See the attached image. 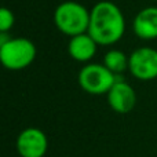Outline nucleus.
Listing matches in <instances>:
<instances>
[{"label":"nucleus","mask_w":157,"mask_h":157,"mask_svg":"<svg viewBox=\"0 0 157 157\" xmlns=\"http://www.w3.org/2000/svg\"><path fill=\"white\" fill-rule=\"evenodd\" d=\"M128 63H130V57H127L121 50H109L103 57V65L116 76H120L123 72L127 71Z\"/></svg>","instance_id":"10"},{"label":"nucleus","mask_w":157,"mask_h":157,"mask_svg":"<svg viewBox=\"0 0 157 157\" xmlns=\"http://www.w3.org/2000/svg\"><path fill=\"white\" fill-rule=\"evenodd\" d=\"M37 50L32 40L26 37H10L0 44V61L8 71H22L32 65Z\"/></svg>","instance_id":"3"},{"label":"nucleus","mask_w":157,"mask_h":157,"mask_svg":"<svg viewBox=\"0 0 157 157\" xmlns=\"http://www.w3.org/2000/svg\"><path fill=\"white\" fill-rule=\"evenodd\" d=\"M78 84L91 95L108 94L116 83L117 76L112 73L103 63H87L78 72Z\"/></svg>","instance_id":"4"},{"label":"nucleus","mask_w":157,"mask_h":157,"mask_svg":"<svg viewBox=\"0 0 157 157\" xmlns=\"http://www.w3.org/2000/svg\"><path fill=\"white\" fill-rule=\"evenodd\" d=\"M106 97H108L109 106L116 113L125 114L135 108V103H136L135 90L125 80L119 78V76H117V80L113 84V87L106 94Z\"/></svg>","instance_id":"7"},{"label":"nucleus","mask_w":157,"mask_h":157,"mask_svg":"<svg viewBox=\"0 0 157 157\" xmlns=\"http://www.w3.org/2000/svg\"><path fill=\"white\" fill-rule=\"evenodd\" d=\"M15 24V17L13 11L7 7L0 10V33H7Z\"/></svg>","instance_id":"11"},{"label":"nucleus","mask_w":157,"mask_h":157,"mask_svg":"<svg viewBox=\"0 0 157 157\" xmlns=\"http://www.w3.org/2000/svg\"><path fill=\"white\" fill-rule=\"evenodd\" d=\"M134 32L142 40L157 39V7L150 6L139 11L134 18Z\"/></svg>","instance_id":"8"},{"label":"nucleus","mask_w":157,"mask_h":157,"mask_svg":"<svg viewBox=\"0 0 157 157\" xmlns=\"http://www.w3.org/2000/svg\"><path fill=\"white\" fill-rule=\"evenodd\" d=\"M128 71L135 78L142 81L157 78V50L152 47H139L132 51Z\"/></svg>","instance_id":"5"},{"label":"nucleus","mask_w":157,"mask_h":157,"mask_svg":"<svg viewBox=\"0 0 157 157\" xmlns=\"http://www.w3.org/2000/svg\"><path fill=\"white\" fill-rule=\"evenodd\" d=\"M54 24L61 33L69 37L87 33L90 26V10L73 0L63 2L54 11Z\"/></svg>","instance_id":"2"},{"label":"nucleus","mask_w":157,"mask_h":157,"mask_svg":"<svg viewBox=\"0 0 157 157\" xmlns=\"http://www.w3.org/2000/svg\"><path fill=\"white\" fill-rule=\"evenodd\" d=\"M98 43L88 32L71 37L68 44V52L77 62H90L97 54Z\"/></svg>","instance_id":"9"},{"label":"nucleus","mask_w":157,"mask_h":157,"mask_svg":"<svg viewBox=\"0 0 157 157\" xmlns=\"http://www.w3.org/2000/svg\"><path fill=\"white\" fill-rule=\"evenodd\" d=\"M124 14L114 3L101 0L90 10L88 33L98 46H112L124 36Z\"/></svg>","instance_id":"1"},{"label":"nucleus","mask_w":157,"mask_h":157,"mask_svg":"<svg viewBox=\"0 0 157 157\" xmlns=\"http://www.w3.org/2000/svg\"><path fill=\"white\" fill-rule=\"evenodd\" d=\"M47 149V135L39 128H26L17 138V152L21 157H43Z\"/></svg>","instance_id":"6"}]
</instances>
